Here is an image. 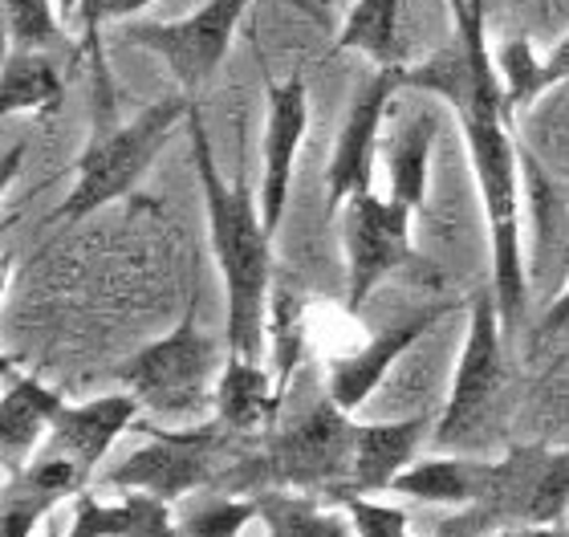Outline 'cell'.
<instances>
[{
    "instance_id": "cell-1",
    "label": "cell",
    "mask_w": 569,
    "mask_h": 537,
    "mask_svg": "<svg viewBox=\"0 0 569 537\" xmlns=\"http://www.w3.org/2000/svg\"><path fill=\"white\" fill-rule=\"evenodd\" d=\"M451 37L431 58L407 66L403 86L448 102L460 122L488 225V257H492V298L505 326L517 330L529 310V261H525V163L512 139V115L505 107L497 61L488 46V12H476L468 0H448Z\"/></svg>"
},
{
    "instance_id": "cell-2",
    "label": "cell",
    "mask_w": 569,
    "mask_h": 537,
    "mask_svg": "<svg viewBox=\"0 0 569 537\" xmlns=\"http://www.w3.org/2000/svg\"><path fill=\"white\" fill-rule=\"evenodd\" d=\"M188 143L196 179L203 191L208 240L224 281V350L264 358L269 350V310H273V232L261 216V196H252L249 176L228 183L216 168V151L203 127L200 102L191 107Z\"/></svg>"
},
{
    "instance_id": "cell-3",
    "label": "cell",
    "mask_w": 569,
    "mask_h": 537,
    "mask_svg": "<svg viewBox=\"0 0 569 537\" xmlns=\"http://www.w3.org/2000/svg\"><path fill=\"white\" fill-rule=\"evenodd\" d=\"M355 468V416L333 399H321L284 428L269 431V440L244 456L224 485L237 493H338L350 485Z\"/></svg>"
},
{
    "instance_id": "cell-4",
    "label": "cell",
    "mask_w": 569,
    "mask_h": 537,
    "mask_svg": "<svg viewBox=\"0 0 569 537\" xmlns=\"http://www.w3.org/2000/svg\"><path fill=\"white\" fill-rule=\"evenodd\" d=\"M191 107L196 95L179 90L159 102H147L131 122L98 127L86 139L82 156L73 159V188L53 220H86L107 203L127 200L139 188V179L154 168V159L163 156V147L179 135V127H188Z\"/></svg>"
},
{
    "instance_id": "cell-5",
    "label": "cell",
    "mask_w": 569,
    "mask_h": 537,
    "mask_svg": "<svg viewBox=\"0 0 569 537\" xmlns=\"http://www.w3.org/2000/svg\"><path fill=\"white\" fill-rule=\"evenodd\" d=\"M569 514V444H517L485 465L476 505L436 529L439 537H488L521 526H561Z\"/></svg>"
},
{
    "instance_id": "cell-6",
    "label": "cell",
    "mask_w": 569,
    "mask_h": 537,
    "mask_svg": "<svg viewBox=\"0 0 569 537\" xmlns=\"http://www.w3.org/2000/svg\"><path fill=\"white\" fill-rule=\"evenodd\" d=\"M224 358L228 350H220V342L203 330L196 318V301H191L167 335L151 338L114 370V379L122 391L139 399L142 411L159 419H188L216 404V382H220Z\"/></svg>"
},
{
    "instance_id": "cell-7",
    "label": "cell",
    "mask_w": 569,
    "mask_h": 537,
    "mask_svg": "<svg viewBox=\"0 0 569 537\" xmlns=\"http://www.w3.org/2000/svg\"><path fill=\"white\" fill-rule=\"evenodd\" d=\"M505 330L509 326H505V314H500L492 289L476 294L468 301V330H463L460 358H456L448 404H443L436 428H431V444L436 448H463L480 431V424L492 416L500 387L509 379Z\"/></svg>"
},
{
    "instance_id": "cell-8",
    "label": "cell",
    "mask_w": 569,
    "mask_h": 537,
    "mask_svg": "<svg viewBox=\"0 0 569 537\" xmlns=\"http://www.w3.org/2000/svg\"><path fill=\"white\" fill-rule=\"evenodd\" d=\"M151 440L134 448L122 465L102 477L114 493H147L176 505L179 497L220 485V453H224V424H196V428H147Z\"/></svg>"
},
{
    "instance_id": "cell-9",
    "label": "cell",
    "mask_w": 569,
    "mask_h": 537,
    "mask_svg": "<svg viewBox=\"0 0 569 537\" xmlns=\"http://www.w3.org/2000/svg\"><path fill=\"white\" fill-rule=\"evenodd\" d=\"M252 9H257V0H200L196 9L176 17V21L131 24L127 41L163 61L183 95H196L224 66L228 49H232L240 24Z\"/></svg>"
},
{
    "instance_id": "cell-10",
    "label": "cell",
    "mask_w": 569,
    "mask_h": 537,
    "mask_svg": "<svg viewBox=\"0 0 569 537\" xmlns=\"http://www.w3.org/2000/svg\"><path fill=\"white\" fill-rule=\"evenodd\" d=\"M416 216L391 196H355L342 208V257H346V310L362 314L370 294L403 265H419L411 240Z\"/></svg>"
},
{
    "instance_id": "cell-11",
    "label": "cell",
    "mask_w": 569,
    "mask_h": 537,
    "mask_svg": "<svg viewBox=\"0 0 569 537\" xmlns=\"http://www.w3.org/2000/svg\"><path fill=\"white\" fill-rule=\"evenodd\" d=\"M407 78V66H391V70H375L367 82L358 86L355 102L346 107V119L338 127L330 151V168H326V216H338L355 196L375 191V168H379L382 151V131H387V115L391 102Z\"/></svg>"
},
{
    "instance_id": "cell-12",
    "label": "cell",
    "mask_w": 569,
    "mask_h": 537,
    "mask_svg": "<svg viewBox=\"0 0 569 537\" xmlns=\"http://www.w3.org/2000/svg\"><path fill=\"white\" fill-rule=\"evenodd\" d=\"M309 131V86L306 73L293 70L284 78L264 73V135H261V216L269 232L277 228L289 208V191H293V171L301 143Z\"/></svg>"
},
{
    "instance_id": "cell-13",
    "label": "cell",
    "mask_w": 569,
    "mask_h": 537,
    "mask_svg": "<svg viewBox=\"0 0 569 537\" xmlns=\"http://www.w3.org/2000/svg\"><path fill=\"white\" fill-rule=\"evenodd\" d=\"M451 310H456V301H448V298L427 301V306H419V310L403 314V318L391 322L387 330H379L367 347L342 355L330 367V375H326V399H333V404L342 407V411H350V416L362 411L370 395L382 387V379L391 375L395 362H399L411 347H419V342H423Z\"/></svg>"
},
{
    "instance_id": "cell-14",
    "label": "cell",
    "mask_w": 569,
    "mask_h": 537,
    "mask_svg": "<svg viewBox=\"0 0 569 537\" xmlns=\"http://www.w3.org/2000/svg\"><path fill=\"white\" fill-rule=\"evenodd\" d=\"M139 411L142 407L131 391L98 395V399H86V404H66L41 448L66 456L70 465L82 468L86 477H94V468L107 460L110 448L119 444V436H127L134 428Z\"/></svg>"
},
{
    "instance_id": "cell-15",
    "label": "cell",
    "mask_w": 569,
    "mask_h": 537,
    "mask_svg": "<svg viewBox=\"0 0 569 537\" xmlns=\"http://www.w3.org/2000/svg\"><path fill=\"white\" fill-rule=\"evenodd\" d=\"M66 407L61 391L41 382L29 370L4 362V391H0V456L4 477H17L49 440L53 419Z\"/></svg>"
},
{
    "instance_id": "cell-16",
    "label": "cell",
    "mask_w": 569,
    "mask_h": 537,
    "mask_svg": "<svg viewBox=\"0 0 569 537\" xmlns=\"http://www.w3.org/2000/svg\"><path fill=\"white\" fill-rule=\"evenodd\" d=\"M436 419L407 416V419H375V424H355V468L350 485L342 493H391L395 480L419 460L423 440H431Z\"/></svg>"
},
{
    "instance_id": "cell-17",
    "label": "cell",
    "mask_w": 569,
    "mask_h": 537,
    "mask_svg": "<svg viewBox=\"0 0 569 537\" xmlns=\"http://www.w3.org/2000/svg\"><path fill=\"white\" fill-rule=\"evenodd\" d=\"M284 387L264 358H244L228 350L220 382H216V419L237 436H269L281 424Z\"/></svg>"
},
{
    "instance_id": "cell-18",
    "label": "cell",
    "mask_w": 569,
    "mask_h": 537,
    "mask_svg": "<svg viewBox=\"0 0 569 537\" xmlns=\"http://www.w3.org/2000/svg\"><path fill=\"white\" fill-rule=\"evenodd\" d=\"M439 115L416 110L407 122H399L382 143V168H387V196L411 216L423 212L427 183H431V151H436Z\"/></svg>"
},
{
    "instance_id": "cell-19",
    "label": "cell",
    "mask_w": 569,
    "mask_h": 537,
    "mask_svg": "<svg viewBox=\"0 0 569 537\" xmlns=\"http://www.w3.org/2000/svg\"><path fill=\"white\" fill-rule=\"evenodd\" d=\"M66 537H179L171 505L147 493H119V501H102L86 489L73 497V521Z\"/></svg>"
},
{
    "instance_id": "cell-20",
    "label": "cell",
    "mask_w": 569,
    "mask_h": 537,
    "mask_svg": "<svg viewBox=\"0 0 569 537\" xmlns=\"http://www.w3.org/2000/svg\"><path fill=\"white\" fill-rule=\"evenodd\" d=\"M66 102V73L41 49H4L0 61V110L4 119H49Z\"/></svg>"
},
{
    "instance_id": "cell-21",
    "label": "cell",
    "mask_w": 569,
    "mask_h": 537,
    "mask_svg": "<svg viewBox=\"0 0 569 537\" xmlns=\"http://www.w3.org/2000/svg\"><path fill=\"white\" fill-rule=\"evenodd\" d=\"M338 53H362L375 70L407 66L403 0H355L333 37Z\"/></svg>"
},
{
    "instance_id": "cell-22",
    "label": "cell",
    "mask_w": 569,
    "mask_h": 537,
    "mask_svg": "<svg viewBox=\"0 0 569 537\" xmlns=\"http://www.w3.org/2000/svg\"><path fill=\"white\" fill-rule=\"evenodd\" d=\"M485 465L488 460H460V456H427L407 468L403 477L395 480L399 497L423 505H443V509H468L476 505L480 489H485Z\"/></svg>"
},
{
    "instance_id": "cell-23",
    "label": "cell",
    "mask_w": 569,
    "mask_h": 537,
    "mask_svg": "<svg viewBox=\"0 0 569 537\" xmlns=\"http://www.w3.org/2000/svg\"><path fill=\"white\" fill-rule=\"evenodd\" d=\"M261 501V526L269 537H358L346 509H326L309 493H257Z\"/></svg>"
},
{
    "instance_id": "cell-24",
    "label": "cell",
    "mask_w": 569,
    "mask_h": 537,
    "mask_svg": "<svg viewBox=\"0 0 569 537\" xmlns=\"http://www.w3.org/2000/svg\"><path fill=\"white\" fill-rule=\"evenodd\" d=\"M492 61H497L500 95H505V107H509L512 119L546 95V58L537 53L529 37H521V33L505 37V41L492 49Z\"/></svg>"
},
{
    "instance_id": "cell-25",
    "label": "cell",
    "mask_w": 569,
    "mask_h": 537,
    "mask_svg": "<svg viewBox=\"0 0 569 537\" xmlns=\"http://www.w3.org/2000/svg\"><path fill=\"white\" fill-rule=\"evenodd\" d=\"M252 521H261V501L257 497H203L191 501L188 514L176 517L179 537H240Z\"/></svg>"
},
{
    "instance_id": "cell-26",
    "label": "cell",
    "mask_w": 569,
    "mask_h": 537,
    "mask_svg": "<svg viewBox=\"0 0 569 537\" xmlns=\"http://www.w3.org/2000/svg\"><path fill=\"white\" fill-rule=\"evenodd\" d=\"M0 17H4V49H49L58 46L61 37V0H0Z\"/></svg>"
},
{
    "instance_id": "cell-27",
    "label": "cell",
    "mask_w": 569,
    "mask_h": 537,
    "mask_svg": "<svg viewBox=\"0 0 569 537\" xmlns=\"http://www.w3.org/2000/svg\"><path fill=\"white\" fill-rule=\"evenodd\" d=\"M49 493L33 489L21 477H4V505H0V521H4V537H37V529L46 526V517L58 509Z\"/></svg>"
},
{
    "instance_id": "cell-28",
    "label": "cell",
    "mask_w": 569,
    "mask_h": 537,
    "mask_svg": "<svg viewBox=\"0 0 569 537\" xmlns=\"http://www.w3.org/2000/svg\"><path fill=\"white\" fill-rule=\"evenodd\" d=\"M338 501H342V509L355 521L358 537H419L411 534V521H407V514L399 505H387L379 497H367V493H338Z\"/></svg>"
},
{
    "instance_id": "cell-29",
    "label": "cell",
    "mask_w": 569,
    "mask_h": 537,
    "mask_svg": "<svg viewBox=\"0 0 569 537\" xmlns=\"http://www.w3.org/2000/svg\"><path fill=\"white\" fill-rule=\"evenodd\" d=\"M154 0H82L78 9V21H82L86 37H94L107 21H122V17H134V12L151 9Z\"/></svg>"
},
{
    "instance_id": "cell-30",
    "label": "cell",
    "mask_w": 569,
    "mask_h": 537,
    "mask_svg": "<svg viewBox=\"0 0 569 537\" xmlns=\"http://www.w3.org/2000/svg\"><path fill=\"white\" fill-rule=\"evenodd\" d=\"M569 330V277L561 281V289L553 294V301L546 306V314H541V322H537V335H533V350H541L546 342H553V338H561Z\"/></svg>"
},
{
    "instance_id": "cell-31",
    "label": "cell",
    "mask_w": 569,
    "mask_h": 537,
    "mask_svg": "<svg viewBox=\"0 0 569 537\" xmlns=\"http://www.w3.org/2000/svg\"><path fill=\"white\" fill-rule=\"evenodd\" d=\"M569 86V33L558 37V46L546 53V90Z\"/></svg>"
},
{
    "instance_id": "cell-32",
    "label": "cell",
    "mask_w": 569,
    "mask_h": 537,
    "mask_svg": "<svg viewBox=\"0 0 569 537\" xmlns=\"http://www.w3.org/2000/svg\"><path fill=\"white\" fill-rule=\"evenodd\" d=\"M488 537H569L561 526H521V529H500V534Z\"/></svg>"
},
{
    "instance_id": "cell-33",
    "label": "cell",
    "mask_w": 569,
    "mask_h": 537,
    "mask_svg": "<svg viewBox=\"0 0 569 537\" xmlns=\"http://www.w3.org/2000/svg\"><path fill=\"white\" fill-rule=\"evenodd\" d=\"M569 277V245H566V257H561V281Z\"/></svg>"
},
{
    "instance_id": "cell-34",
    "label": "cell",
    "mask_w": 569,
    "mask_h": 537,
    "mask_svg": "<svg viewBox=\"0 0 569 537\" xmlns=\"http://www.w3.org/2000/svg\"><path fill=\"white\" fill-rule=\"evenodd\" d=\"M468 4H472L476 12H488V0H468Z\"/></svg>"
},
{
    "instance_id": "cell-35",
    "label": "cell",
    "mask_w": 569,
    "mask_h": 537,
    "mask_svg": "<svg viewBox=\"0 0 569 537\" xmlns=\"http://www.w3.org/2000/svg\"><path fill=\"white\" fill-rule=\"evenodd\" d=\"M46 537H66V534H46Z\"/></svg>"
}]
</instances>
